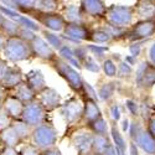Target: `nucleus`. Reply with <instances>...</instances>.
I'll use <instances>...</instances> for the list:
<instances>
[{
	"mask_svg": "<svg viewBox=\"0 0 155 155\" xmlns=\"http://www.w3.org/2000/svg\"><path fill=\"white\" fill-rule=\"evenodd\" d=\"M135 12L133 5H117L112 4L107 6L104 21L107 25L115 28L128 29L133 25Z\"/></svg>",
	"mask_w": 155,
	"mask_h": 155,
	"instance_id": "obj_1",
	"label": "nucleus"
},
{
	"mask_svg": "<svg viewBox=\"0 0 155 155\" xmlns=\"http://www.w3.org/2000/svg\"><path fill=\"white\" fill-rule=\"evenodd\" d=\"M30 139L34 147H36L41 151H45L56 147V143L58 140V132L52 124L44 123L38 127L32 128Z\"/></svg>",
	"mask_w": 155,
	"mask_h": 155,
	"instance_id": "obj_2",
	"label": "nucleus"
},
{
	"mask_svg": "<svg viewBox=\"0 0 155 155\" xmlns=\"http://www.w3.org/2000/svg\"><path fill=\"white\" fill-rule=\"evenodd\" d=\"M3 55H4L5 61L12 62V63L28 61L32 57L30 45L28 42L22 41L18 36L6 38L4 50H3Z\"/></svg>",
	"mask_w": 155,
	"mask_h": 155,
	"instance_id": "obj_3",
	"label": "nucleus"
},
{
	"mask_svg": "<svg viewBox=\"0 0 155 155\" xmlns=\"http://www.w3.org/2000/svg\"><path fill=\"white\" fill-rule=\"evenodd\" d=\"M52 68L57 72V74L66 81L68 87L72 89L74 93H82V84H83V78L81 73L71 67L68 63L62 61L58 56L51 62Z\"/></svg>",
	"mask_w": 155,
	"mask_h": 155,
	"instance_id": "obj_4",
	"label": "nucleus"
},
{
	"mask_svg": "<svg viewBox=\"0 0 155 155\" xmlns=\"http://www.w3.org/2000/svg\"><path fill=\"white\" fill-rule=\"evenodd\" d=\"M91 32L92 28L88 24H66L62 31V40L67 41V45L71 44L81 45L83 41L91 42Z\"/></svg>",
	"mask_w": 155,
	"mask_h": 155,
	"instance_id": "obj_5",
	"label": "nucleus"
},
{
	"mask_svg": "<svg viewBox=\"0 0 155 155\" xmlns=\"http://www.w3.org/2000/svg\"><path fill=\"white\" fill-rule=\"evenodd\" d=\"M155 35V20L137 21L127 31L125 38L133 42H143Z\"/></svg>",
	"mask_w": 155,
	"mask_h": 155,
	"instance_id": "obj_6",
	"label": "nucleus"
},
{
	"mask_svg": "<svg viewBox=\"0 0 155 155\" xmlns=\"http://www.w3.org/2000/svg\"><path fill=\"white\" fill-rule=\"evenodd\" d=\"M60 113L63 120L68 125H74L82 120L83 115V103L76 97L67 99L64 103H61Z\"/></svg>",
	"mask_w": 155,
	"mask_h": 155,
	"instance_id": "obj_7",
	"label": "nucleus"
},
{
	"mask_svg": "<svg viewBox=\"0 0 155 155\" xmlns=\"http://www.w3.org/2000/svg\"><path fill=\"white\" fill-rule=\"evenodd\" d=\"M134 82L139 89L149 92L155 86V67L148 61H143L141 63H139L135 71Z\"/></svg>",
	"mask_w": 155,
	"mask_h": 155,
	"instance_id": "obj_8",
	"label": "nucleus"
},
{
	"mask_svg": "<svg viewBox=\"0 0 155 155\" xmlns=\"http://www.w3.org/2000/svg\"><path fill=\"white\" fill-rule=\"evenodd\" d=\"M29 15H31L36 20L37 24L42 25L45 30L51 31V32H56V34L62 32L64 25H66L61 14H58V12H48V14H45V12L34 10Z\"/></svg>",
	"mask_w": 155,
	"mask_h": 155,
	"instance_id": "obj_9",
	"label": "nucleus"
},
{
	"mask_svg": "<svg viewBox=\"0 0 155 155\" xmlns=\"http://www.w3.org/2000/svg\"><path fill=\"white\" fill-rule=\"evenodd\" d=\"M46 118H47V113L45 112V109L40 106V103L37 101H34L31 103L25 104L20 119L24 123H26L29 127L35 128L46 123Z\"/></svg>",
	"mask_w": 155,
	"mask_h": 155,
	"instance_id": "obj_10",
	"label": "nucleus"
},
{
	"mask_svg": "<svg viewBox=\"0 0 155 155\" xmlns=\"http://www.w3.org/2000/svg\"><path fill=\"white\" fill-rule=\"evenodd\" d=\"M71 144L78 155H92L93 134L87 128L80 129L71 137Z\"/></svg>",
	"mask_w": 155,
	"mask_h": 155,
	"instance_id": "obj_11",
	"label": "nucleus"
},
{
	"mask_svg": "<svg viewBox=\"0 0 155 155\" xmlns=\"http://www.w3.org/2000/svg\"><path fill=\"white\" fill-rule=\"evenodd\" d=\"M36 101L40 103V106L45 109L46 113L52 112V110L60 108L61 103H62L61 94L56 91L55 88H51V87H46L40 93H37Z\"/></svg>",
	"mask_w": 155,
	"mask_h": 155,
	"instance_id": "obj_12",
	"label": "nucleus"
},
{
	"mask_svg": "<svg viewBox=\"0 0 155 155\" xmlns=\"http://www.w3.org/2000/svg\"><path fill=\"white\" fill-rule=\"evenodd\" d=\"M29 45H30L32 57H37V58H40L42 61H48V62H52L57 57L56 51L51 48L48 46V44L40 35H36L35 38Z\"/></svg>",
	"mask_w": 155,
	"mask_h": 155,
	"instance_id": "obj_13",
	"label": "nucleus"
},
{
	"mask_svg": "<svg viewBox=\"0 0 155 155\" xmlns=\"http://www.w3.org/2000/svg\"><path fill=\"white\" fill-rule=\"evenodd\" d=\"M80 8L86 18H93V19H104L107 5L102 0H83L80 3Z\"/></svg>",
	"mask_w": 155,
	"mask_h": 155,
	"instance_id": "obj_14",
	"label": "nucleus"
},
{
	"mask_svg": "<svg viewBox=\"0 0 155 155\" xmlns=\"http://www.w3.org/2000/svg\"><path fill=\"white\" fill-rule=\"evenodd\" d=\"M24 107L25 104L21 103L14 94H6L3 99V109L11 120H18L21 118Z\"/></svg>",
	"mask_w": 155,
	"mask_h": 155,
	"instance_id": "obj_15",
	"label": "nucleus"
},
{
	"mask_svg": "<svg viewBox=\"0 0 155 155\" xmlns=\"http://www.w3.org/2000/svg\"><path fill=\"white\" fill-rule=\"evenodd\" d=\"M61 16L66 24H87V19L77 4L64 5L61 12Z\"/></svg>",
	"mask_w": 155,
	"mask_h": 155,
	"instance_id": "obj_16",
	"label": "nucleus"
},
{
	"mask_svg": "<svg viewBox=\"0 0 155 155\" xmlns=\"http://www.w3.org/2000/svg\"><path fill=\"white\" fill-rule=\"evenodd\" d=\"M134 12L138 21L144 20H154L155 18V2L151 0H140L134 5Z\"/></svg>",
	"mask_w": 155,
	"mask_h": 155,
	"instance_id": "obj_17",
	"label": "nucleus"
},
{
	"mask_svg": "<svg viewBox=\"0 0 155 155\" xmlns=\"http://www.w3.org/2000/svg\"><path fill=\"white\" fill-rule=\"evenodd\" d=\"M24 82L26 83L36 94L40 93L44 88L47 87L45 76L40 70H31L28 73H25L24 74Z\"/></svg>",
	"mask_w": 155,
	"mask_h": 155,
	"instance_id": "obj_18",
	"label": "nucleus"
},
{
	"mask_svg": "<svg viewBox=\"0 0 155 155\" xmlns=\"http://www.w3.org/2000/svg\"><path fill=\"white\" fill-rule=\"evenodd\" d=\"M133 143H135L138 149H140L145 155H155V139L148 133L145 128L141 129Z\"/></svg>",
	"mask_w": 155,
	"mask_h": 155,
	"instance_id": "obj_19",
	"label": "nucleus"
},
{
	"mask_svg": "<svg viewBox=\"0 0 155 155\" xmlns=\"http://www.w3.org/2000/svg\"><path fill=\"white\" fill-rule=\"evenodd\" d=\"M22 82H24V73L20 70V67L10 66L2 82V86L5 88V91H9V89H15Z\"/></svg>",
	"mask_w": 155,
	"mask_h": 155,
	"instance_id": "obj_20",
	"label": "nucleus"
},
{
	"mask_svg": "<svg viewBox=\"0 0 155 155\" xmlns=\"http://www.w3.org/2000/svg\"><path fill=\"white\" fill-rule=\"evenodd\" d=\"M102 110L98 106V103L91 101V99H87L84 98V102H83V115H82V119L86 124L88 123H92L94 122L96 119L101 118L102 117Z\"/></svg>",
	"mask_w": 155,
	"mask_h": 155,
	"instance_id": "obj_21",
	"label": "nucleus"
},
{
	"mask_svg": "<svg viewBox=\"0 0 155 155\" xmlns=\"http://www.w3.org/2000/svg\"><path fill=\"white\" fill-rule=\"evenodd\" d=\"M109 137L112 140V144L114 145L115 149H118L120 153H127L128 150V144H127V140L123 137V134L120 133V130L117 128V124L112 123L110 124V129H109Z\"/></svg>",
	"mask_w": 155,
	"mask_h": 155,
	"instance_id": "obj_22",
	"label": "nucleus"
},
{
	"mask_svg": "<svg viewBox=\"0 0 155 155\" xmlns=\"http://www.w3.org/2000/svg\"><path fill=\"white\" fill-rule=\"evenodd\" d=\"M12 94H14L21 103H24V104H28V103H31V102L36 101V96H37L25 82L19 84L14 89V93Z\"/></svg>",
	"mask_w": 155,
	"mask_h": 155,
	"instance_id": "obj_23",
	"label": "nucleus"
},
{
	"mask_svg": "<svg viewBox=\"0 0 155 155\" xmlns=\"http://www.w3.org/2000/svg\"><path fill=\"white\" fill-rule=\"evenodd\" d=\"M58 57L64 61L66 63H68L71 67H73L74 70H81L82 66L81 63L78 62V60H77L73 55V51H72V46L67 45L66 42H64V45L58 50Z\"/></svg>",
	"mask_w": 155,
	"mask_h": 155,
	"instance_id": "obj_24",
	"label": "nucleus"
},
{
	"mask_svg": "<svg viewBox=\"0 0 155 155\" xmlns=\"http://www.w3.org/2000/svg\"><path fill=\"white\" fill-rule=\"evenodd\" d=\"M139 103V119L143 122L144 124L147 123V120L151 117L155 112V108H154V104H153V101L149 96H145L141 98Z\"/></svg>",
	"mask_w": 155,
	"mask_h": 155,
	"instance_id": "obj_25",
	"label": "nucleus"
},
{
	"mask_svg": "<svg viewBox=\"0 0 155 155\" xmlns=\"http://www.w3.org/2000/svg\"><path fill=\"white\" fill-rule=\"evenodd\" d=\"M113 41V37L109 34V31L106 29V26H99L97 29H92L91 32V42H94L96 45H101L102 44H108Z\"/></svg>",
	"mask_w": 155,
	"mask_h": 155,
	"instance_id": "obj_26",
	"label": "nucleus"
},
{
	"mask_svg": "<svg viewBox=\"0 0 155 155\" xmlns=\"http://www.w3.org/2000/svg\"><path fill=\"white\" fill-rule=\"evenodd\" d=\"M0 140L3 141L5 148H16L21 143V140L19 139L18 134L15 133V130L12 129L11 125L4 129L3 132H0Z\"/></svg>",
	"mask_w": 155,
	"mask_h": 155,
	"instance_id": "obj_27",
	"label": "nucleus"
},
{
	"mask_svg": "<svg viewBox=\"0 0 155 155\" xmlns=\"http://www.w3.org/2000/svg\"><path fill=\"white\" fill-rule=\"evenodd\" d=\"M87 129L91 132L93 135H107L109 134V124L104 119V117H102L96 119L92 123L87 124Z\"/></svg>",
	"mask_w": 155,
	"mask_h": 155,
	"instance_id": "obj_28",
	"label": "nucleus"
},
{
	"mask_svg": "<svg viewBox=\"0 0 155 155\" xmlns=\"http://www.w3.org/2000/svg\"><path fill=\"white\" fill-rule=\"evenodd\" d=\"M115 93V83L114 82H103L99 84L98 87V99H101L102 102H109Z\"/></svg>",
	"mask_w": 155,
	"mask_h": 155,
	"instance_id": "obj_29",
	"label": "nucleus"
},
{
	"mask_svg": "<svg viewBox=\"0 0 155 155\" xmlns=\"http://www.w3.org/2000/svg\"><path fill=\"white\" fill-rule=\"evenodd\" d=\"M109 144H112V140H110L109 134H107V135H93L92 154L101 155Z\"/></svg>",
	"mask_w": 155,
	"mask_h": 155,
	"instance_id": "obj_30",
	"label": "nucleus"
},
{
	"mask_svg": "<svg viewBox=\"0 0 155 155\" xmlns=\"http://www.w3.org/2000/svg\"><path fill=\"white\" fill-rule=\"evenodd\" d=\"M11 127L15 130V133L18 134V137H19V139L21 141H24V140H26L28 138H30L31 132H32V128L29 127L26 123H24L21 119L12 120L11 122Z\"/></svg>",
	"mask_w": 155,
	"mask_h": 155,
	"instance_id": "obj_31",
	"label": "nucleus"
},
{
	"mask_svg": "<svg viewBox=\"0 0 155 155\" xmlns=\"http://www.w3.org/2000/svg\"><path fill=\"white\" fill-rule=\"evenodd\" d=\"M44 34V40L48 44V46L55 50V51H58L63 45H64V41L62 40L61 35H57L56 32H51V31H47V30H44L42 31Z\"/></svg>",
	"mask_w": 155,
	"mask_h": 155,
	"instance_id": "obj_32",
	"label": "nucleus"
},
{
	"mask_svg": "<svg viewBox=\"0 0 155 155\" xmlns=\"http://www.w3.org/2000/svg\"><path fill=\"white\" fill-rule=\"evenodd\" d=\"M20 26L18 25V22L15 20H11V19H5L4 22H3V26L0 29L6 38L9 37H16L19 35V31H20Z\"/></svg>",
	"mask_w": 155,
	"mask_h": 155,
	"instance_id": "obj_33",
	"label": "nucleus"
},
{
	"mask_svg": "<svg viewBox=\"0 0 155 155\" xmlns=\"http://www.w3.org/2000/svg\"><path fill=\"white\" fill-rule=\"evenodd\" d=\"M58 2H55V0H37L35 4V10L40 11V12H45V14H48V12H57L58 9Z\"/></svg>",
	"mask_w": 155,
	"mask_h": 155,
	"instance_id": "obj_34",
	"label": "nucleus"
},
{
	"mask_svg": "<svg viewBox=\"0 0 155 155\" xmlns=\"http://www.w3.org/2000/svg\"><path fill=\"white\" fill-rule=\"evenodd\" d=\"M86 48L88 54L97 61H103L107 58V54L109 51L108 46H101V45H86Z\"/></svg>",
	"mask_w": 155,
	"mask_h": 155,
	"instance_id": "obj_35",
	"label": "nucleus"
},
{
	"mask_svg": "<svg viewBox=\"0 0 155 155\" xmlns=\"http://www.w3.org/2000/svg\"><path fill=\"white\" fill-rule=\"evenodd\" d=\"M15 21L18 22V25H19L20 28L30 30V31H34L35 34L37 31H41V26H40V25H38L36 21H34L32 19L28 18L26 15H20Z\"/></svg>",
	"mask_w": 155,
	"mask_h": 155,
	"instance_id": "obj_36",
	"label": "nucleus"
},
{
	"mask_svg": "<svg viewBox=\"0 0 155 155\" xmlns=\"http://www.w3.org/2000/svg\"><path fill=\"white\" fill-rule=\"evenodd\" d=\"M16 2V11L20 15L22 14H30L35 10V0H15Z\"/></svg>",
	"mask_w": 155,
	"mask_h": 155,
	"instance_id": "obj_37",
	"label": "nucleus"
},
{
	"mask_svg": "<svg viewBox=\"0 0 155 155\" xmlns=\"http://www.w3.org/2000/svg\"><path fill=\"white\" fill-rule=\"evenodd\" d=\"M101 70H103L104 74L109 78H113V77L117 76V63H115L110 57H107L102 61V67Z\"/></svg>",
	"mask_w": 155,
	"mask_h": 155,
	"instance_id": "obj_38",
	"label": "nucleus"
},
{
	"mask_svg": "<svg viewBox=\"0 0 155 155\" xmlns=\"http://www.w3.org/2000/svg\"><path fill=\"white\" fill-rule=\"evenodd\" d=\"M81 66H82V68H84V70H87L89 72H93V73H98L101 71V64L91 55H88L84 58V61L81 63Z\"/></svg>",
	"mask_w": 155,
	"mask_h": 155,
	"instance_id": "obj_39",
	"label": "nucleus"
},
{
	"mask_svg": "<svg viewBox=\"0 0 155 155\" xmlns=\"http://www.w3.org/2000/svg\"><path fill=\"white\" fill-rule=\"evenodd\" d=\"M133 73V67L129 66L123 60L117 64V77L118 78H129Z\"/></svg>",
	"mask_w": 155,
	"mask_h": 155,
	"instance_id": "obj_40",
	"label": "nucleus"
},
{
	"mask_svg": "<svg viewBox=\"0 0 155 155\" xmlns=\"http://www.w3.org/2000/svg\"><path fill=\"white\" fill-rule=\"evenodd\" d=\"M82 93L86 94L84 98L91 99V101L98 103L99 99H98V96H97V91L87 81H84V80H83V84H82Z\"/></svg>",
	"mask_w": 155,
	"mask_h": 155,
	"instance_id": "obj_41",
	"label": "nucleus"
},
{
	"mask_svg": "<svg viewBox=\"0 0 155 155\" xmlns=\"http://www.w3.org/2000/svg\"><path fill=\"white\" fill-rule=\"evenodd\" d=\"M125 108L133 118H139V103L135 99L128 98L125 101Z\"/></svg>",
	"mask_w": 155,
	"mask_h": 155,
	"instance_id": "obj_42",
	"label": "nucleus"
},
{
	"mask_svg": "<svg viewBox=\"0 0 155 155\" xmlns=\"http://www.w3.org/2000/svg\"><path fill=\"white\" fill-rule=\"evenodd\" d=\"M108 110H109V114H110V118L113 120V123H117L120 117H122V112H120V107L118 103H110V104L108 106Z\"/></svg>",
	"mask_w": 155,
	"mask_h": 155,
	"instance_id": "obj_43",
	"label": "nucleus"
},
{
	"mask_svg": "<svg viewBox=\"0 0 155 155\" xmlns=\"http://www.w3.org/2000/svg\"><path fill=\"white\" fill-rule=\"evenodd\" d=\"M72 51H73L74 57L78 60L80 63H82V62L84 61V58L89 55L88 51H87V48H86V46H83V45H78V46L72 47Z\"/></svg>",
	"mask_w": 155,
	"mask_h": 155,
	"instance_id": "obj_44",
	"label": "nucleus"
},
{
	"mask_svg": "<svg viewBox=\"0 0 155 155\" xmlns=\"http://www.w3.org/2000/svg\"><path fill=\"white\" fill-rule=\"evenodd\" d=\"M19 155H42V151L38 150L32 144H26L21 148V150L19 151Z\"/></svg>",
	"mask_w": 155,
	"mask_h": 155,
	"instance_id": "obj_45",
	"label": "nucleus"
},
{
	"mask_svg": "<svg viewBox=\"0 0 155 155\" xmlns=\"http://www.w3.org/2000/svg\"><path fill=\"white\" fill-rule=\"evenodd\" d=\"M35 36H36V34H35L34 31H30V30H26V29H22V28L20 29L19 35H18L19 38H21L22 41L28 42V44H30V42L34 40Z\"/></svg>",
	"mask_w": 155,
	"mask_h": 155,
	"instance_id": "obj_46",
	"label": "nucleus"
},
{
	"mask_svg": "<svg viewBox=\"0 0 155 155\" xmlns=\"http://www.w3.org/2000/svg\"><path fill=\"white\" fill-rule=\"evenodd\" d=\"M11 119L9 115L4 112V109H0V132H3L4 129L9 128L11 125Z\"/></svg>",
	"mask_w": 155,
	"mask_h": 155,
	"instance_id": "obj_47",
	"label": "nucleus"
},
{
	"mask_svg": "<svg viewBox=\"0 0 155 155\" xmlns=\"http://www.w3.org/2000/svg\"><path fill=\"white\" fill-rule=\"evenodd\" d=\"M143 42H133L129 45V52H130V56L137 58L140 54H141V48H143Z\"/></svg>",
	"mask_w": 155,
	"mask_h": 155,
	"instance_id": "obj_48",
	"label": "nucleus"
},
{
	"mask_svg": "<svg viewBox=\"0 0 155 155\" xmlns=\"http://www.w3.org/2000/svg\"><path fill=\"white\" fill-rule=\"evenodd\" d=\"M144 125H145V129L148 130V133L155 139V112H154V114L151 115V117L147 120V123Z\"/></svg>",
	"mask_w": 155,
	"mask_h": 155,
	"instance_id": "obj_49",
	"label": "nucleus"
},
{
	"mask_svg": "<svg viewBox=\"0 0 155 155\" xmlns=\"http://www.w3.org/2000/svg\"><path fill=\"white\" fill-rule=\"evenodd\" d=\"M9 67H10V64L8 63V61H5L4 58L0 57V83L3 82V80H4V77H5Z\"/></svg>",
	"mask_w": 155,
	"mask_h": 155,
	"instance_id": "obj_50",
	"label": "nucleus"
},
{
	"mask_svg": "<svg viewBox=\"0 0 155 155\" xmlns=\"http://www.w3.org/2000/svg\"><path fill=\"white\" fill-rule=\"evenodd\" d=\"M148 62L155 67V42L149 47V51H148Z\"/></svg>",
	"mask_w": 155,
	"mask_h": 155,
	"instance_id": "obj_51",
	"label": "nucleus"
},
{
	"mask_svg": "<svg viewBox=\"0 0 155 155\" xmlns=\"http://www.w3.org/2000/svg\"><path fill=\"white\" fill-rule=\"evenodd\" d=\"M127 153H129V155H139V149H138V147L135 145V143H133L132 140H129Z\"/></svg>",
	"mask_w": 155,
	"mask_h": 155,
	"instance_id": "obj_52",
	"label": "nucleus"
},
{
	"mask_svg": "<svg viewBox=\"0 0 155 155\" xmlns=\"http://www.w3.org/2000/svg\"><path fill=\"white\" fill-rule=\"evenodd\" d=\"M42 155H62V153L57 147H55V148H51L48 150L42 151Z\"/></svg>",
	"mask_w": 155,
	"mask_h": 155,
	"instance_id": "obj_53",
	"label": "nucleus"
},
{
	"mask_svg": "<svg viewBox=\"0 0 155 155\" xmlns=\"http://www.w3.org/2000/svg\"><path fill=\"white\" fill-rule=\"evenodd\" d=\"M0 155H19V151L15 148H4Z\"/></svg>",
	"mask_w": 155,
	"mask_h": 155,
	"instance_id": "obj_54",
	"label": "nucleus"
},
{
	"mask_svg": "<svg viewBox=\"0 0 155 155\" xmlns=\"http://www.w3.org/2000/svg\"><path fill=\"white\" fill-rule=\"evenodd\" d=\"M101 155H117V154H115V148H114V145H113V144H109Z\"/></svg>",
	"mask_w": 155,
	"mask_h": 155,
	"instance_id": "obj_55",
	"label": "nucleus"
},
{
	"mask_svg": "<svg viewBox=\"0 0 155 155\" xmlns=\"http://www.w3.org/2000/svg\"><path fill=\"white\" fill-rule=\"evenodd\" d=\"M124 62H127L129 66H132L133 67V64H135V62H137V58H134V57H132L130 55H128V56H125L124 57V60H123Z\"/></svg>",
	"mask_w": 155,
	"mask_h": 155,
	"instance_id": "obj_56",
	"label": "nucleus"
},
{
	"mask_svg": "<svg viewBox=\"0 0 155 155\" xmlns=\"http://www.w3.org/2000/svg\"><path fill=\"white\" fill-rule=\"evenodd\" d=\"M5 41H6V37H5V35H4L2 31H0V54H3V50H4Z\"/></svg>",
	"mask_w": 155,
	"mask_h": 155,
	"instance_id": "obj_57",
	"label": "nucleus"
},
{
	"mask_svg": "<svg viewBox=\"0 0 155 155\" xmlns=\"http://www.w3.org/2000/svg\"><path fill=\"white\" fill-rule=\"evenodd\" d=\"M5 96H6V91H5V88L2 86V83H0V101L3 102V99L5 98Z\"/></svg>",
	"mask_w": 155,
	"mask_h": 155,
	"instance_id": "obj_58",
	"label": "nucleus"
},
{
	"mask_svg": "<svg viewBox=\"0 0 155 155\" xmlns=\"http://www.w3.org/2000/svg\"><path fill=\"white\" fill-rule=\"evenodd\" d=\"M128 129H129V119L125 118V119L123 120V132H127Z\"/></svg>",
	"mask_w": 155,
	"mask_h": 155,
	"instance_id": "obj_59",
	"label": "nucleus"
},
{
	"mask_svg": "<svg viewBox=\"0 0 155 155\" xmlns=\"http://www.w3.org/2000/svg\"><path fill=\"white\" fill-rule=\"evenodd\" d=\"M4 20H5V18L0 14V29H2V26H3V22H4Z\"/></svg>",
	"mask_w": 155,
	"mask_h": 155,
	"instance_id": "obj_60",
	"label": "nucleus"
},
{
	"mask_svg": "<svg viewBox=\"0 0 155 155\" xmlns=\"http://www.w3.org/2000/svg\"><path fill=\"white\" fill-rule=\"evenodd\" d=\"M0 109H3V102L0 101Z\"/></svg>",
	"mask_w": 155,
	"mask_h": 155,
	"instance_id": "obj_61",
	"label": "nucleus"
},
{
	"mask_svg": "<svg viewBox=\"0 0 155 155\" xmlns=\"http://www.w3.org/2000/svg\"><path fill=\"white\" fill-rule=\"evenodd\" d=\"M92 155H97V154H92Z\"/></svg>",
	"mask_w": 155,
	"mask_h": 155,
	"instance_id": "obj_62",
	"label": "nucleus"
},
{
	"mask_svg": "<svg viewBox=\"0 0 155 155\" xmlns=\"http://www.w3.org/2000/svg\"><path fill=\"white\" fill-rule=\"evenodd\" d=\"M154 20H155V18H154Z\"/></svg>",
	"mask_w": 155,
	"mask_h": 155,
	"instance_id": "obj_63",
	"label": "nucleus"
}]
</instances>
